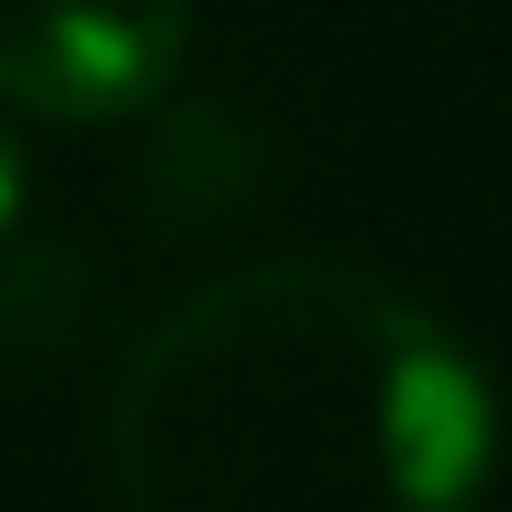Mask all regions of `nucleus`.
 Returning <instances> with one entry per match:
<instances>
[{
  "instance_id": "obj_2",
  "label": "nucleus",
  "mask_w": 512,
  "mask_h": 512,
  "mask_svg": "<svg viewBox=\"0 0 512 512\" xmlns=\"http://www.w3.org/2000/svg\"><path fill=\"white\" fill-rule=\"evenodd\" d=\"M198 0H0V99L108 126L171 90Z\"/></svg>"
},
{
  "instance_id": "obj_3",
  "label": "nucleus",
  "mask_w": 512,
  "mask_h": 512,
  "mask_svg": "<svg viewBox=\"0 0 512 512\" xmlns=\"http://www.w3.org/2000/svg\"><path fill=\"white\" fill-rule=\"evenodd\" d=\"M18 198H27V153H18V135L0 126V234H9V216H18Z\"/></svg>"
},
{
  "instance_id": "obj_1",
  "label": "nucleus",
  "mask_w": 512,
  "mask_h": 512,
  "mask_svg": "<svg viewBox=\"0 0 512 512\" xmlns=\"http://www.w3.org/2000/svg\"><path fill=\"white\" fill-rule=\"evenodd\" d=\"M108 477L117 512H477L495 387L396 279L261 261L126 351Z\"/></svg>"
}]
</instances>
